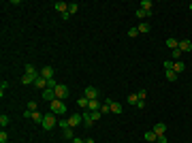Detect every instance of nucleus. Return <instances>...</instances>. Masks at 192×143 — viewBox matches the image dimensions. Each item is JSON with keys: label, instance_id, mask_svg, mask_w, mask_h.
<instances>
[{"label": "nucleus", "instance_id": "f257e3e1", "mask_svg": "<svg viewBox=\"0 0 192 143\" xmlns=\"http://www.w3.org/2000/svg\"><path fill=\"white\" fill-rule=\"evenodd\" d=\"M49 111L56 113V115H64V113H66V105H64V100H58V98L51 100V103H49Z\"/></svg>", "mask_w": 192, "mask_h": 143}, {"label": "nucleus", "instance_id": "f03ea898", "mask_svg": "<svg viewBox=\"0 0 192 143\" xmlns=\"http://www.w3.org/2000/svg\"><path fill=\"white\" fill-rule=\"evenodd\" d=\"M43 128L45 130H53L56 128V113H45V118H43Z\"/></svg>", "mask_w": 192, "mask_h": 143}, {"label": "nucleus", "instance_id": "7ed1b4c3", "mask_svg": "<svg viewBox=\"0 0 192 143\" xmlns=\"http://www.w3.org/2000/svg\"><path fill=\"white\" fill-rule=\"evenodd\" d=\"M68 94H71V92H68V88H66L64 84H58V85H56V98H58V100L68 98Z\"/></svg>", "mask_w": 192, "mask_h": 143}, {"label": "nucleus", "instance_id": "20e7f679", "mask_svg": "<svg viewBox=\"0 0 192 143\" xmlns=\"http://www.w3.org/2000/svg\"><path fill=\"white\" fill-rule=\"evenodd\" d=\"M83 96L88 98V100H96V98L100 96V92H98L96 88H92V85H88V88L83 90Z\"/></svg>", "mask_w": 192, "mask_h": 143}, {"label": "nucleus", "instance_id": "39448f33", "mask_svg": "<svg viewBox=\"0 0 192 143\" xmlns=\"http://www.w3.org/2000/svg\"><path fill=\"white\" fill-rule=\"evenodd\" d=\"M53 75H56V69H53V66H43V69H41V77H43V79H53Z\"/></svg>", "mask_w": 192, "mask_h": 143}, {"label": "nucleus", "instance_id": "423d86ee", "mask_svg": "<svg viewBox=\"0 0 192 143\" xmlns=\"http://www.w3.org/2000/svg\"><path fill=\"white\" fill-rule=\"evenodd\" d=\"M81 122H83L81 113H73V115H68V126H79Z\"/></svg>", "mask_w": 192, "mask_h": 143}, {"label": "nucleus", "instance_id": "0eeeda50", "mask_svg": "<svg viewBox=\"0 0 192 143\" xmlns=\"http://www.w3.org/2000/svg\"><path fill=\"white\" fill-rule=\"evenodd\" d=\"M38 77H41V75H28V73H26V75H22V84H24V85H28V84H34V81L38 79Z\"/></svg>", "mask_w": 192, "mask_h": 143}, {"label": "nucleus", "instance_id": "6e6552de", "mask_svg": "<svg viewBox=\"0 0 192 143\" xmlns=\"http://www.w3.org/2000/svg\"><path fill=\"white\" fill-rule=\"evenodd\" d=\"M100 107H103V100H100V98H96V100H90V103H88V111H98Z\"/></svg>", "mask_w": 192, "mask_h": 143}, {"label": "nucleus", "instance_id": "1a4fd4ad", "mask_svg": "<svg viewBox=\"0 0 192 143\" xmlns=\"http://www.w3.org/2000/svg\"><path fill=\"white\" fill-rule=\"evenodd\" d=\"M43 98H45L47 103H51V100H56V90H51V88H47V90H43Z\"/></svg>", "mask_w": 192, "mask_h": 143}, {"label": "nucleus", "instance_id": "9d476101", "mask_svg": "<svg viewBox=\"0 0 192 143\" xmlns=\"http://www.w3.org/2000/svg\"><path fill=\"white\" fill-rule=\"evenodd\" d=\"M179 49H181V54H186V51H192V41H188V38L179 41Z\"/></svg>", "mask_w": 192, "mask_h": 143}, {"label": "nucleus", "instance_id": "9b49d317", "mask_svg": "<svg viewBox=\"0 0 192 143\" xmlns=\"http://www.w3.org/2000/svg\"><path fill=\"white\" fill-rule=\"evenodd\" d=\"M152 130L156 132V137H160V135H164V132H167V124H162V122H158L156 126H154V128H152Z\"/></svg>", "mask_w": 192, "mask_h": 143}, {"label": "nucleus", "instance_id": "f8f14e48", "mask_svg": "<svg viewBox=\"0 0 192 143\" xmlns=\"http://www.w3.org/2000/svg\"><path fill=\"white\" fill-rule=\"evenodd\" d=\"M34 88H36V90H41V92H43V90H47V79L38 77V79L34 81Z\"/></svg>", "mask_w": 192, "mask_h": 143}, {"label": "nucleus", "instance_id": "ddd939ff", "mask_svg": "<svg viewBox=\"0 0 192 143\" xmlns=\"http://www.w3.org/2000/svg\"><path fill=\"white\" fill-rule=\"evenodd\" d=\"M173 71H175V73H184V71H186V62H181V60L175 62V60H173Z\"/></svg>", "mask_w": 192, "mask_h": 143}, {"label": "nucleus", "instance_id": "4468645a", "mask_svg": "<svg viewBox=\"0 0 192 143\" xmlns=\"http://www.w3.org/2000/svg\"><path fill=\"white\" fill-rule=\"evenodd\" d=\"M143 139H145V141H149V143H156L158 137H156V132H154V130H147V132L143 135Z\"/></svg>", "mask_w": 192, "mask_h": 143}, {"label": "nucleus", "instance_id": "2eb2a0df", "mask_svg": "<svg viewBox=\"0 0 192 143\" xmlns=\"http://www.w3.org/2000/svg\"><path fill=\"white\" fill-rule=\"evenodd\" d=\"M43 118H45V115H43L41 111H32V120H34L38 126H43Z\"/></svg>", "mask_w": 192, "mask_h": 143}, {"label": "nucleus", "instance_id": "dca6fc26", "mask_svg": "<svg viewBox=\"0 0 192 143\" xmlns=\"http://www.w3.org/2000/svg\"><path fill=\"white\" fill-rule=\"evenodd\" d=\"M56 11L60 13V15H62V13H66V11H68V4H66V2H56Z\"/></svg>", "mask_w": 192, "mask_h": 143}, {"label": "nucleus", "instance_id": "f3484780", "mask_svg": "<svg viewBox=\"0 0 192 143\" xmlns=\"http://www.w3.org/2000/svg\"><path fill=\"white\" fill-rule=\"evenodd\" d=\"M137 30H139V34H147V32L152 30V26H149V24H139V26H137Z\"/></svg>", "mask_w": 192, "mask_h": 143}, {"label": "nucleus", "instance_id": "a211bd4d", "mask_svg": "<svg viewBox=\"0 0 192 143\" xmlns=\"http://www.w3.org/2000/svg\"><path fill=\"white\" fill-rule=\"evenodd\" d=\"M152 7H154V2H152V0H143V2H141V9L147 11V13H152Z\"/></svg>", "mask_w": 192, "mask_h": 143}, {"label": "nucleus", "instance_id": "6ab92c4d", "mask_svg": "<svg viewBox=\"0 0 192 143\" xmlns=\"http://www.w3.org/2000/svg\"><path fill=\"white\" fill-rule=\"evenodd\" d=\"M81 118H83V122L88 124V126H92V124H94V120H92V113H90V111H85V113H81Z\"/></svg>", "mask_w": 192, "mask_h": 143}, {"label": "nucleus", "instance_id": "aec40b11", "mask_svg": "<svg viewBox=\"0 0 192 143\" xmlns=\"http://www.w3.org/2000/svg\"><path fill=\"white\" fill-rule=\"evenodd\" d=\"M167 47L169 49H177V47H179V41H175V38H167Z\"/></svg>", "mask_w": 192, "mask_h": 143}, {"label": "nucleus", "instance_id": "412c9836", "mask_svg": "<svg viewBox=\"0 0 192 143\" xmlns=\"http://www.w3.org/2000/svg\"><path fill=\"white\" fill-rule=\"evenodd\" d=\"M26 73H28V75H41V73L34 69V64H30V62L26 64Z\"/></svg>", "mask_w": 192, "mask_h": 143}, {"label": "nucleus", "instance_id": "4be33fe9", "mask_svg": "<svg viewBox=\"0 0 192 143\" xmlns=\"http://www.w3.org/2000/svg\"><path fill=\"white\" fill-rule=\"evenodd\" d=\"M164 75H167V81H175V79L179 77V75H177V73L173 71V69H171V71H167V73H164Z\"/></svg>", "mask_w": 192, "mask_h": 143}, {"label": "nucleus", "instance_id": "5701e85b", "mask_svg": "<svg viewBox=\"0 0 192 143\" xmlns=\"http://www.w3.org/2000/svg\"><path fill=\"white\" fill-rule=\"evenodd\" d=\"M88 103H90V100H88L85 96H79V98H77V105H79L81 109H88Z\"/></svg>", "mask_w": 192, "mask_h": 143}, {"label": "nucleus", "instance_id": "b1692460", "mask_svg": "<svg viewBox=\"0 0 192 143\" xmlns=\"http://www.w3.org/2000/svg\"><path fill=\"white\" fill-rule=\"evenodd\" d=\"M137 103H139V94L134 92V94H128V105H134L137 107Z\"/></svg>", "mask_w": 192, "mask_h": 143}, {"label": "nucleus", "instance_id": "393cba45", "mask_svg": "<svg viewBox=\"0 0 192 143\" xmlns=\"http://www.w3.org/2000/svg\"><path fill=\"white\" fill-rule=\"evenodd\" d=\"M111 111H113V113H124V107H122L120 103H115V100H113V105H111Z\"/></svg>", "mask_w": 192, "mask_h": 143}, {"label": "nucleus", "instance_id": "a878e982", "mask_svg": "<svg viewBox=\"0 0 192 143\" xmlns=\"http://www.w3.org/2000/svg\"><path fill=\"white\" fill-rule=\"evenodd\" d=\"M137 17H139V19H145V17H152V13L143 11V9H137Z\"/></svg>", "mask_w": 192, "mask_h": 143}, {"label": "nucleus", "instance_id": "bb28decb", "mask_svg": "<svg viewBox=\"0 0 192 143\" xmlns=\"http://www.w3.org/2000/svg\"><path fill=\"white\" fill-rule=\"evenodd\" d=\"M7 90H9V81L2 79V84H0V96H2V98H4V92H7Z\"/></svg>", "mask_w": 192, "mask_h": 143}, {"label": "nucleus", "instance_id": "cd10ccee", "mask_svg": "<svg viewBox=\"0 0 192 143\" xmlns=\"http://www.w3.org/2000/svg\"><path fill=\"white\" fill-rule=\"evenodd\" d=\"M77 11H79V4H77V2H73V4H68V15H75Z\"/></svg>", "mask_w": 192, "mask_h": 143}, {"label": "nucleus", "instance_id": "c85d7f7f", "mask_svg": "<svg viewBox=\"0 0 192 143\" xmlns=\"http://www.w3.org/2000/svg\"><path fill=\"white\" fill-rule=\"evenodd\" d=\"M62 135H64V139H71V141L75 139V137H73V130H71V128H64V130H62Z\"/></svg>", "mask_w": 192, "mask_h": 143}, {"label": "nucleus", "instance_id": "c756f323", "mask_svg": "<svg viewBox=\"0 0 192 143\" xmlns=\"http://www.w3.org/2000/svg\"><path fill=\"white\" fill-rule=\"evenodd\" d=\"M90 113H92V120H94V122H98V120L103 118V113H100V111H90Z\"/></svg>", "mask_w": 192, "mask_h": 143}, {"label": "nucleus", "instance_id": "7c9ffc66", "mask_svg": "<svg viewBox=\"0 0 192 143\" xmlns=\"http://www.w3.org/2000/svg\"><path fill=\"white\" fill-rule=\"evenodd\" d=\"M28 109H30V111H38V105H36V100H30V103H28Z\"/></svg>", "mask_w": 192, "mask_h": 143}, {"label": "nucleus", "instance_id": "2f4dec72", "mask_svg": "<svg viewBox=\"0 0 192 143\" xmlns=\"http://www.w3.org/2000/svg\"><path fill=\"white\" fill-rule=\"evenodd\" d=\"M7 124H9V115L2 113V115H0V126H7Z\"/></svg>", "mask_w": 192, "mask_h": 143}, {"label": "nucleus", "instance_id": "473e14b6", "mask_svg": "<svg viewBox=\"0 0 192 143\" xmlns=\"http://www.w3.org/2000/svg\"><path fill=\"white\" fill-rule=\"evenodd\" d=\"M9 141V135H7V130H2L0 132V143H7Z\"/></svg>", "mask_w": 192, "mask_h": 143}, {"label": "nucleus", "instance_id": "72a5a7b5", "mask_svg": "<svg viewBox=\"0 0 192 143\" xmlns=\"http://www.w3.org/2000/svg\"><path fill=\"white\" fill-rule=\"evenodd\" d=\"M173 58H175V62H177V60L181 58V49L177 47V49H173Z\"/></svg>", "mask_w": 192, "mask_h": 143}, {"label": "nucleus", "instance_id": "f704fd0d", "mask_svg": "<svg viewBox=\"0 0 192 143\" xmlns=\"http://www.w3.org/2000/svg\"><path fill=\"white\" fill-rule=\"evenodd\" d=\"M98 111H100V113L105 115V113H109V111H111V107H109V105H105V103H103V107L98 109Z\"/></svg>", "mask_w": 192, "mask_h": 143}, {"label": "nucleus", "instance_id": "c9c22d12", "mask_svg": "<svg viewBox=\"0 0 192 143\" xmlns=\"http://www.w3.org/2000/svg\"><path fill=\"white\" fill-rule=\"evenodd\" d=\"M128 36H130V38L139 36V30H137V28H130V30H128Z\"/></svg>", "mask_w": 192, "mask_h": 143}, {"label": "nucleus", "instance_id": "e433bc0d", "mask_svg": "<svg viewBox=\"0 0 192 143\" xmlns=\"http://www.w3.org/2000/svg\"><path fill=\"white\" fill-rule=\"evenodd\" d=\"M173 69V60H164V71H171Z\"/></svg>", "mask_w": 192, "mask_h": 143}, {"label": "nucleus", "instance_id": "4c0bfd02", "mask_svg": "<svg viewBox=\"0 0 192 143\" xmlns=\"http://www.w3.org/2000/svg\"><path fill=\"white\" fill-rule=\"evenodd\" d=\"M156 143H169V139H167V135H160L156 139Z\"/></svg>", "mask_w": 192, "mask_h": 143}, {"label": "nucleus", "instance_id": "58836bf2", "mask_svg": "<svg viewBox=\"0 0 192 143\" xmlns=\"http://www.w3.org/2000/svg\"><path fill=\"white\" fill-rule=\"evenodd\" d=\"M137 94H139V100H145V96H147V92H145V90H141V92H137Z\"/></svg>", "mask_w": 192, "mask_h": 143}, {"label": "nucleus", "instance_id": "ea45409f", "mask_svg": "<svg viewBox=\"0 0 192 143\" xmlns=\"http://www.w3.org/2000/svg\"><path fill=\"white\" fill-rule=\"evenodd\" d=\"M73 143H85V139H79V137H75V139H73Z\"/></svg>", "mask_w": 192, "mask_h": 143}, {"label": "nucleus", "instance_id": "a19ab883", "mask_svg": "<svg viewBox=\"0 0 192 143\" xmlns=\"http://www.w3.org/2000/svg\"><path fill=\"white\" fill-rule=\"evenodd\" d=\"M85 143H96V141L92 139V137H90V139H85Z\"/></svg>", "mask_w": 192, "mask_h": 143}, {"label": "nucleus", "instance_id": "79ce46f5", "mask_svg": "<svg viewBox=\"0 0 192 143\" xmlns=\"http://www.w3.org/2000/svg\"><path fill=\"white\" fill-rule=\"evenodd\" d=\"M190 11H192V2H190Z\"/></svg>", "mask_w": 192, "mask_h": 143}, {"label": "nucleus", "instance_id": "37998d69", "mask_svg": "<svg viewBox=\"0 0 192 143\" xmlns=\"http://www.w3.org/2000/svg\"><path fill=\"white\" fill-rule=\"evenodd\" d=\"M53 143H56V141H53Z\"/></svg>", "mask_w": 192, "mask_h": 143}]
</instances>
